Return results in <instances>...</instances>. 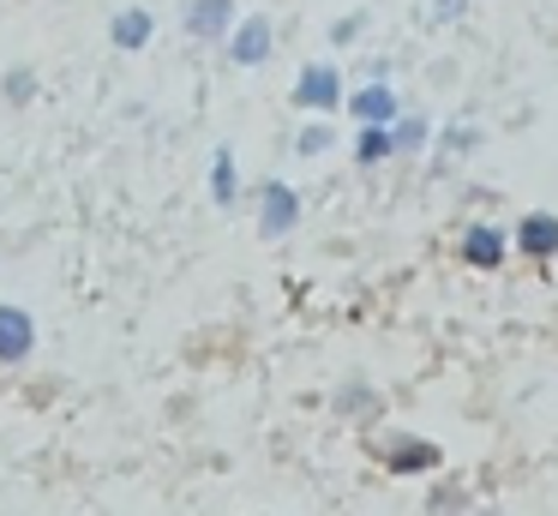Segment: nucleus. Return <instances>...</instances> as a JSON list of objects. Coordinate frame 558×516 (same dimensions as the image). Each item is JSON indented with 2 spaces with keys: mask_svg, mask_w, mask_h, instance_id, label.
<instances>
[{
  "mask_svg": "<svg viewBox=\"0 0 558 516\" xmlns=\"http://www.w3.org/2000/svg\"><path fill=\"white\" fill-rule=\"evenodd\" d=\"M342 96H349V84L330 60H306L301 79H294V108H306V115H337Z\"/></svg>",
  "mask_w": 558,
  "mask_h": 516,
  "instance_id": "nucleus-1",
  "label": "nucleus"
},
{
  "mask_svg": "<svg viewBox=\"0 0 558 516\" xmlns=\"http://www.w3.org/2000/svg\"><path fill=\"white\" fill-rule=\"evenodd\" d=\"M270 43H277V31H270L265 12H246V19H234V31L222 36V48H229L234 67H265V60H270Z\"/></svg>",
  "mask_w": 558,
  "mask_h": 516,
  "instance_id": "nucleus-2",
  "label": "nucleus"
},
{
  "mask_svg": "<svg viewBox=\"0 0 558 516\" xmlns=\"http://www.w3.org/2000/svg\"><path fill=\"white\" fill-rule=\"evenodd\" d=\"M234 0H186V12H181V24H186V36L193 43H222V36L234 31Z\"/></svg>",
  "mask_w": 558,
  "mask_h": 516,
  "instance_id": "nucleus-3",
  "label": "nucleus"
},
{
  "mask_svg": "<svg viewBox=\"0 0 558 516\" xmlns=\"http://www.w3.org/2000/svg\"><path fill=\"white\" fill-rule=\"evenodd\" d=\"M342 108H349L361 127H390V120L402 115V103H397V91H390L385 79H373V84H354V96H342Z\"/></svg>",
  "mask_w": 558,
  "mask_h": 516,
  "instance_id": "nucleus-4",
  "label": "nucleus"
},
{
  "mask_svg": "<svg viewBox=\"0 0 558 516\" xmlns=\"http://www.w3.org/2000/svg\"><path fill=\"white\" fill-rule=\"evenodd\" d=\"M294 223H301V199H294V187L265 180V187H258V228L277 240V235H289Z\"/></svg>",
  "mask_w": 558,
  "mask_h": 516,
  "instance_id": "nucleus-5",
  "label": "nucleus"
},
{
  "mask_svg": "<svg viewBox=\"0 0 558 516\" xmlns=\"http://www.w3.org/2000/svg\"><path fill=\"white\" fill-rule=\"evenodd\" d=\"M37 348V324L25 307H0V367H19Z\"/></svg>",
  "mask_w": 558,
  "mask_h": 516,
  "instance_id": "nucleus-6",
  "label": "nucleus"
},
{
  "mask_svg": "<svg viewBox=\"0 0 558 516\" xmlns=\"http://www.w3.org/2000/svg\"><path fill=\"white\" fill-rule=\"evenodd\" d=\"M150 31H157V19H150L145 7H126V12L109 19V43L121 48V55H138V48L150 43Z\"/></svg>",
  "mask_w": 558,
  "mask_h": 516,
  "instance_id": "nucleus-7",
  "label": "nucleus"
},
{
  "mask_svg": "<svg viewBox=\"0 0 558 516\" xmlns=\"http://www.w3.org/2000/svg\"><path fill=\"white\" fill-rule=\"evenodd\" d=\"M517 247L534 252V259H553V252H558V216L553 211H529L517 223Z\"/></svg>",
  "mask_w": 558,
  "mask_h": 516,
  "instance_id": "nucleus-8",
  "label": "nucleus"
},
{
  "mask_svg": "<svg viewBox=\"0 0 558 516\" xmlns=\"http://www.w3.org/2000/svg\"><path fill=\"white\" fill-rule=\"evenodd\" d=\"M462 252H469V264L493 271V264L505 259V235H498V228H469V235H462Z\"/></svg>",
  "mask_w": 558,
  "mask_h": 516,
  "instance_id": "nucleus-9",
  "label": "nucleus"
},
{
  "mask_svg": "<svg viewBox=\"0 0 558 516\" xmlns=\"http://www.w3.org/2000/svg\"><path fill=\"white\" fill-rule=\"evenodd\" d=\"M385 156H397L390 127H361V139H354V163H361V168H378Z\"/></svg>",
  "mask_w": 558,
  "mask_h": 516,
  "instance_id": "nucleus-10",
  "label": "nucleus"
},
{
  "mask_svg": "<svg viewBox=\"0 0 558 516\" xmlns=\"http://www.w3.org/2000/svg\"><path fill=\"white\" fill-rule=\"evenodd\" d=\"M234 192H241L234 156H229V151H217V156H210V199H217V204H234Z\"/></svg>",
  "mask_w": 558,
  "mask_h": 516,
  "instance_id": "nucleus-11",
  "label": "nucleus"
},
{
  "mask_svg": "<svg viewBox=\"0 0 558 516\" xmlns=\"http://www.w3.org/2000/svg\"><path fill=\"white\" fill-rule=\"evenodd\" d=\"M426 132H433V127H426L421 115H397V120H390V144H397V156L421 151V144H426Z\"/></svg>",
  "mask_w": 558,
  "mask_h": 516,
  "instance_id": "nucleus-12",
  "label": "nucleus"
},
{
  "mask_svg": "<svg viewBox=\"0 0 558 516\" xmlns=\"http://www.w3.org/2000/svg\"><path fill=\"white\" fill-rule=\"evenodd\" d=\"M330 144H337V132H330L325 120H313V127H301V139H294V151H301V156H325Z\"/></svg>",
  "mask_w": 558,
  "mask_h": 516,
  "instance_id": "nucleus-13",
  "label": "nucleus"
},
{
  "mask_svg": "<svg viewBox=\"0 0 558 516\" xmlns=\"http://www.w3.org/2000/svg\"><path fill=\"white\" fill-rule=\"evenodd\" d=\"M0 96H7V103H31V96H37V72L13 67L7 79H0Z\"/></svg>",
  "mask_w": 558,
  "mask_h": 516,
  "instance_id": "nucleus-14",
  "label": "nucleus"
},
{
  "mask_svg": "<svg viewBox=\"0 0 558 516\" xmlns=\"http://www.w3.org/2000/svg\"><path fill=\"white\" fill-rule=\"evenodd\" d=\"M361 31H366V19H361V12H354V19H337V24H330V43H354Z\"/></svg>",
  "mask_w": 558,
  "mask_h": 516,
  "instance_id": "nucleus-15",
  "label": "nucleus"
},
{
  "mask_svg": "<svg viewBox=\"0 0 558 516\" xmlns=\"http://www.w3.org/2000/svg\"><path fill=\"white\" fill-rule=\"evenodd\" d=\"M462 7H469V0H438V19H445V24L462 19Z\"/></svg>",
  "mask_w": 558,
  "mask_h": 516,
  "instance_id": "nucleus-16",
  "label": "nucleus"
}]
</instances>
